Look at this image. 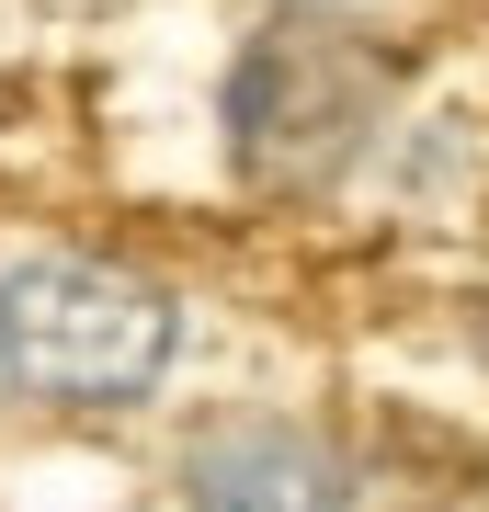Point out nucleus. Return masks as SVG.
Masks as SVG:
<instances>
[{"label": "nucleus", "instance_id": "7ed1b4c3", "mask_svg": "<svg viewBox=\"0 0 489 512\" xmlns=\"http://www.w3.org/2000/svg\"><path fill=\"white\" fill-rule=\"evenodd\" d=\"M194 512H353V467L308 421H217L182 456Z\"/></svg>", "mask_w": 489, "mask_h": 512}, {"label": "nucleus", "instance_id": "f03ea898", "mask_svg": "<svg viewBox=\"0 0 489 512\" xmlns=\"http://www.w3.org/2000/svg\"><path fill=\"white\" fill-rule=\"evenodd\" d=\"M376 103H387V69L364 46L319 35V23H273L228 69V160L273 194H308L364 148Z\"/></svg>", "mask_w": 489, "mask_h": 512}, {"label": "nucleus", "instance_id": "f257e3e1", "mask_svg": "<svg viewBox=\"0 0 489 512\" xmlns=\"http://www.w3.org/2000/svg\"><path fill=\"white\" fill-rule=\"evenodd\" d=\"M171 342H182V308L114 262L46 251L0 274V376L46 410H137L171 376Z\"/></svg>", "mask_w": 489, "mask_h": 512}]
</instances>
